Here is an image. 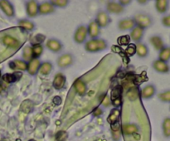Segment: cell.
<instances>
[{"mask_svg": "<svg viewBox=\"0 0 170 141\" xmlns=\"http://www.w3.org/2000/svg\"><path fill=\"white\" fill-rule=\"evenodd\" d=\"M106 43L102 39H91L86 44V50L89 52H96L106 48Z\"/></svg>", "mask_w": 170, "mask_h": 141, "instance_id": "cell-1", "label": "cell"}, {"mask_svg": "<svg viewBox=\"0 0 170 141\" xmlns=\"http://www.w3.org/2000/svg\"><path fill=\"white\" fill-rule=\"evenodd\" d=\"M121 94H122V87L120 86H116L111 91L110 100L114 106L118 107L121 105Z\"/></svg>", "mask_w": 170, "mask_h": 141, "instance_id": "cell-2", "label": "cell"}, {"mask_svg": "<svg viewBox=\"0 0 170 141\" xmlns=\"http://www.w3.org/2000/svg\"><path fill=\"white\" fill-rule=\"evenodd\" d=\"M134 21H135V24L138 25L137 27H139V28H141L143 29L147 28L151 24V19H150L149 16L145 14L136 15Z\"/></svg>", "mask_w": 170, "mask_h": 141, "instance_id": "cell-3", "label": "cell"}, {"mask_svg": "<svg viewBox=\"0 0 170 141\" xmlns=\"http://www.w3.org/2000/svg\"><path fill=\"white\" fill-rule=\"evenodd\" d=\"M87 33H88L87 28H86L85 26L79 27L76 29L75 35H74V39H75L76 43H84L85 40L87 39Z\"/></svg>", "mask_w": 170, "mask_h": 141, "instance_id": "cell-4", "label": "cell"}, {"mask_svg": "<svg viewBox=\"0 0 170 141\" xmlns=\"http://www.w3.org/2000/svg\"><path fill=\"white\" fill-rule=\"evenodd\" d=\"M65 84H66V76L62 74V73H57L56 74L52 85L53 87L56 90H61L63 89L65 87Z\"/></svg>", "mask_w": 170, "mask_h": 141, "instance_id": "cell-5", "label": "cell"}, {"mask_svg": "<svg viewBox=\"0 0 170 141\" xmlns=\"http://www.w3.org/2000/svg\"><path fill=\"white\" fill-rule=\"evenodd\" d=\"M27 13L29 17H36L38 13V4L36 1H29L26 3Z\"/></svg>", "mask_w": 170, "mask_h": 141, "instance_id": "cell-6", "label": "cell"}, {"mask_svg": "<svg viewBox=\"0 0 170 141\" xmlns=\"http://www.w3.org/2000/svg\"><path fill=\"white\" fill-rule=\"evenodd\" d=\"M41 66V62L38 59H36V58H32V60L29 61L28 63V72L30 75H35L37 74V72L39 71V68H40Z\"/></svg>", "mask_w": 170, "mask_h": 141, "instance_id": "cell-7", "label": "cell"}, {"mask_svg": "<svg viewBox=\"0 0 170 141\" xmlns=\"http://www.w3.org/2000/svg\"><path fill=\"white\" fill-rule=\"evenodd\" d=\"M110 22V18L109 16L107 15L106 13L105 12H100L97 16H96V21L95 23H97V25L101 28H105L108 25V23Z\"/></svg>", "mask_w": 170, "mask_h": 141, "instance_id": "cell-8", "label": "cell"}, {"mask_svg": "<svg viewBox=\"0 0 170 141\" xmlns=\"http://www.w3.org/2000/svg\"><path fill=\"white\" fill-rule=\"evenodd\" d=\"M0 8L2 9L3 13H5L7 16L9 17H12L14 14V10H13V7L12 6V4L8 1L3 0L0 1Z\"/></svg>", "mask_w": 170, "mask_h": 141, "instance_id": "cell-9", "label": "cell"}, {"mask_svg": "<svg viewBox=\"0 0 170 141\" xmlns=\"http://www.w3.org/2000/svg\"><path fill=\"white\" fill-rule=\"evenodd\" d=\"M72 63V56L70 54H64L61 56L57 60V65L61 68L70 66Z\"/></svg>", "mask_w": 170, "mask_h": 141, "instance_id": "cell-10", "label": "cell"}, {"mask_svg": "<svg viewBox=\"0 0 170 141\" xmlns=\"http://www.w3.org/2000/svg\"><path fill=\"white\" fill-rule=\"evenodd\" d=\"M46 46L50 51H52L54 52H60L61 48H62L61 43L59 41L56 40V39H49L46 42Z\"/></svg>", "mask_w": 170, "mask_h": 141, "instance_id": "cell-11", "label": "cell"}, {"mask_svg": "<svg viewBox=\"0 0 170 141\" xmlns=\"http://www.w3.org/2000/svg\"><path fill=\"white\" fill-rule=\"evenodd\" d=\"M10 68L13 70H19V71H25L28 68V63L25 61L14 60L9 63Z\"/></svg>", "mask_w": 170, "mask_h": 141, "instance_id": "cell-12", "label": "cell"}, {"mask_svg": "<svg viewBox=\"0 0 170 141\" xmlns=\"http://www.w3.org/2000/svg\"><path fill=\"white\" fill-rule=\"evenodd\" d=\"M119 28L120 30H130L133 29L135 26V23L134 19L131 18H127V19H123L119 23Z\"/></svg>", "mask_w": 170, "mask_h": 141, "instance_id": "cell-13", "label": "cell"}, {"mask_svg": "<svg viewBox=\"0 0 170 141\" xmlns=\"http://www.w3.org/2000/svg\"><path fill=\"white\" fill-rule=\"evenodd\" d=\"M74 89L78 93V95H84L87 92V86L82 80L77 79L74 82Z\"/></svg>", "mask_w": 170, "mask_h": 141, "instance_id": "cell-14", "label": "cell"}, {"mask_svg": "<svg viewBox=\"0 0 170 141\" xmlns=\"http://www.w3.org/2000/svg\"><path fill=\"white\" fill-rule=\"evenodd\" d=\"M53 11H54V7L52 5L51 3L45 2V3H41L40 5L38 6V13L40 14H48Z\"/></svg>", "mask_w": 170, "mask_h": 141, "instance_id": "cell-15", "label": "cell"}, {"mask_svg": "<svg viewBox=\"0 0 170 141\" xmlns=\"http://www.w3.org/2000/svg\"><path fill=\"white\" fill-rule=\"evenodd\" d=\"M107 10L111 13H120L124 11V7L120 3L110 2L107 4Z\"/></svg>", "mask_w": 170, "mask_h": 141, "instance_id": "cell-16", "label": "cell"}, {"mask_svg": "<svg viewBox=\"0 0 170 141\" xmlns=\"http://www.w3.org/2000/svg\"><path fill=\"white\" fill-rule=\"evenodd\" d=\"M87 31H88V34L90 37L92 39H95V38H97L100 33V28L95 22H92L90 23Z\"/></svg>", "mask_w": 170, "mask_h": 141, "instance_id": "cell-17", "label": "cell"}, {"mask_svg": "<svg viewBox=\"0 0 170 141\" xmlns=\"http://www.w3.org/2000/svg\"><path fill=\"white\" fill-rule=\"evenodd\" d=\"M3 42L6 46H8L9 47H11V48L16 49L20 45L19 41L16 39L15 38H13L11 36H6V37H4L3 39Z\"/></svg>", "mask_w": 170, "mask_h": 141, "instance_id": "cell-18", "label": "cell"}, {"mask_svg": "<svg viewBox=\"0 0 170 141\" xmlns=\"http://www.w3.org/2000/svg\"><path fill=\"white\" fill-rule=\"evenodd\" d=\"M120 110L117 108L111 109L110 115L107 118V121L110 123V124H115L116 122L119 121V118H120Z\"/></svg>", "mask_w": 170, "mask_h": 141, "instance_id": "cell-19", "label": "cell"}, {"mask_svg": "<svg viewBox=\"0 0 170 141\" xmlns=\"http://www.w3.org/2000/svg\"><path fill=\"white\" fill-rule=\"evenodd\" d=\"M143 34H144V29L139 28V27H135L131 31V34H130L131 38H130L135 42H138L141 39Z\"/></svg>", "mask_w": 170, "mask_h": 141, "instance_id": "cell-20", "label": "cell"}, {"mask_svg": "<svg viewBox=\"0 0 170 141\" xmlns=\"http://www.w3.org/2000/svg\"><path fill=\"white\" fill-rule=\"evenodd\" d=\"M21 76H22L21 72H15L13 74L8 73V74L3 76V80L6 82H8V83H13V82H15L17 80H19Z\"/></svg>", "mask_w": 170, "mask_h": 141, "instance_id": "cell-21", "label": "cell"}, {"mask_svg": "<svg viewBox=\"0 0 170 141\" xmlns=\"http://www.w3.org/2000/svg\"><path fill=\"white\" fill-rule=\"evenodd\" d=\"M153 68L159 72H168L169 70V67L164 61L160 60H157L153 62Z\"/></svg>", "mask_w": 170, "mask_h": 141, "instance_id": "cell-22", "label": "cell"}, {"mask_svg": "<svg viewBox=\"0 0 170 141\" xmlns=\"http://www.w3.org/2000/svg\"><path fill=\"white\" fill-rule=\"evenodd\" d=\"M154 93H155L154 87L153 86H151V85H149V86H146L144 89L142 90V97L144 98V99H148V98L153 96L154 95Z\"/></svg>", "mask_w": 170, "mask_h": 141, "instance_id": "cell-23", "label": "cell"}, {"mask_svg": "<svg viewBox=\"0 0 170 141\" xmlns=\"http://www.w3.org/2000/svg\"><path fill=\"white\" fill-rule=\"evenodd\" d=\"M150 43H152L153 47L158 51H161L162 49L164 48V43L159 37H157V36L152 37L150 38Z\"/></svg>", "mask_w": 170, "mask_h": 141, "instance_id": "cell-24", "label": "cell"}, {"mask_svg": "<svg viewBox=\"0 0 170 141\" xmlns=\"http://www.w3.org/2000/svg\"><path fill=\"white\" fill-rule=\"evenodd\" d=\"M122 130L123 132L127 135H134L135 133L138 132V127L136 126L135 124H124L122 126Z\"/></svg>", "mask_w": 170, "mask_h": 141, "instance_id": "cell-25", "label": "cell"}, {"mask_svg": "<svg viewBox=\"0 0 170 141\" xmlns=\"http://www.w3.org/2000/svg\"><path fill=\"white\" fill-rule=\"evenodd\" d=\"M136 53L139 58H144L148 54L147 46L142 43H138L136 45Z\"/></svg>", "mask_w": 170, "mask_h": 141, "instance_id": "cell-26", "label": "cell"}, {"mask_svg": "<svg viewBox=\"0 0 170 141\" xmlns=\"http://www.w3.org/2000/svg\"><path fill=\"white\" fill-rule=\"evenodd\" d=\"M32 58L38 59L40 57L42 52H43V47L41 44H36V45H32Z\"/></svg>", "mask_w": 170, "mask_h": 141, "instance_id": "cell-27", "label": "cell"}, {"mask_svg": "<svg viewBox=\"0 0 170 141\" xmlns=\"http://www.w3.org/2000/svg\"><path fill=\"white\" fill-rule=\"evenodd\" d=\"M52 69V64L50 62H44L40 66V68H39V72H40L42 75L46 76L49 74L51 71Z\"/></svg>", "mask_w": 170, "mask_h": 141, "instance_id": "cell-28", "label": "cell"}, {"mask_svg": "<svg viewBox=\"0 0 170 141\" xmlns=\"http://www.w3.org/2000/svg\"><path fill=\"white\" fill-rule=\"evenodd\" d=\"M170 58V47H165L160 51L159 53V60L162 61H167Z\"/></svg>", "mask_w": 170, "mask_h": 141, "instance_id": "cell-29", "label": "cell"}, {"mask_svg": "<svg viewBox=\"0 0 170 141\" xmlns=\"http://www.w3.org/2000/svg\"><path fill=\"white\" fill-rule=\"evenodd\" d=\"M156 9L159 13H164L167 10L168 2L165 0H158L156 1Z\"/></svg>", "mask_w": 170, "mask_h": 141, "instance_id": "cell-30", "label": "cell"}, {"mask_svg": "<svg viewBox=\"0 0 170 141\" xmlns=\"http://www.w3.org/2000/svg\"><path fill=\"white\" fill-rule=\"evenodd\" d=\"M18 25L20 28L27 31H32V29L34 28V24L28 20H21L18 23Z\"/></svg>", "mask_w": 170, "mask_h": 141, "instance_id": "cell-31", "label": "cell"}, {"mask_svg": "<svg viewBox=\"0 0 170 141\" xmlns=\"http://www.w3.org/2000/svg\"><path fill=\"white\" fill-rule=\"evenodd\" d=\"M23 58L25 61H30L32 59V47L29 46H25V48L23 49Z\"/></svg>", "mask_w": 170, "mask_h": 141, "instance_id": "cell-32", "label": "cell"}, {"mask_svg": "<svg viewBox=\"0 0 170 141\" xmlns=\"http://www.w3.org/2000/svg\"><path fill=\"white\" fill-rule=\"evenodd\" d=\"M130 38L129 35L121 36L117 39V43L120 46H129L130 45Z\"/></svg>", "mask_w": 170, "mask_h": 141, "instance_id": "cell-33", "label": "cell"}, {"mask_svg": "<svg viewBox=\"0 0 170 141\" xmlns=\"http://www.w3.org/2000/svg\"><path fill=\"white\" fill-rule=\"evenodd\" d=\"M164 134L166 137H170V118H166L163 124Z\"/></svg>", "mask_w": 170, "mask_h": 141, "instance_id": "cell-34", "label": "cell"}, {"mask_svg": "<svg viewBox=\"0 0 170 141\" xmlns=\"http://www.w3.org/2000/svg\"><path fill=\"white\" fill-rule=\"evenodd\" d=\"M124 53L127 57H131L136 53V45L135 44H130L128 47L124 50Z\"/></svg>", "mask_w": 170, "mask_h": 141, "instance_id": "cell-35", "label": "cell"}, {"mask_svg": "<svg viewBox=\"0 0 170 141\" xmlns=\"http://www.w3.org/2000/svg\"><path fill=\"white\" fill-rule=\"evenodd\" d=\"M32 109V103L30 101H25L22 104V110L23 112L29 113Z\"/></svg>", "mask_w": 170, "mask_h": 141, "instance_id": "cell-36", "label": "cell"}, {"mask_svg": "<svg viewBox=\"0 0 170 141\" xmlns=\"http://www.w3.org/2000/svg\"><path fill=\"white\" fill-rule=\"evenodd\" d=\"M46 37L42 34H38L33 37V39H32L31 42L32 43V45H36V44H41L42 43H43L44 40H45Z\"/></svg>", "mask_w": 170, "mask_h": 141, "instance_id": "cell-37", "label": "cell"}, {"mask_svg": "<svg viewBox=\"0 0 170 141\" xmlns=\"http://www.w3.org/2000/svg\"><path fill=\"white\" fill-rule=\"evenodd\" d=\"M67 139V133L64 130L58 131L56 135V140L57 141H66Z\"/></svg>", "mask_w": 170, "mask_h": 141, "instance_id": "cell-38", "label": "cell"}, {"mask_svg": "<svg viewBox=\"0 0 170 141\" xmlns=\"http://www.w3.org/2000/svg\"><path fill=\"white\" fill-rule=\"evenodd\" d=\"M67 3H68L67 0H52V1H51L52 5L57 6V7H61V8L67 5Z\"/></svg>", "mask_w": 170, "mask_h": 141, "instance_id": "cell-39", "label": "cell"}, {"mask_svg": "<svg viewBox=\"0 0 170 141\" xmlns=\"http://www.w3.org/2000/svg\"><path fill=\"white\" fill-rule=\"evenodd\" d=\"M159 98L163 101H170V91L159 94Z\"/></svg>", "mask_w": 170, "mask_h": 141, "instance_id": "cell-40", "label": "cell"}, {"mask_svg": "<svg viewBox=\"0 0 170 141\" xmlns=\"http://www.w3.org/2000/svg\"><path fill=\"white\" fill-rule=\"evenodd\" d=\"M112 51L114 52H115V53H118V54L121 55L122 57H124V55L123 54H124V51L123 50V49L121 48V47H120L118 45H117V46H113Z\"/></svg>", "mask_w": 170, "mask_h": 141, "instance_id": "cell-41", "label": "cell"}, {"mask_svg": "<svg viewBox=\"0 0 170 141\" xmlns=\"http://www.w3.org/2000/svg\"><path fill=\"white\" fill-rule=\"evenodd\" d=\"M162 22H163L164 26L170 27V16H167V17H164Z\"/></svg>", "mask_w": 170, "mask_h": 141, "instance_id": "cell-42", "label": "cell"}, {"mask_svg": "<svg viewBox=\"0 0 170 141\" xmlns=\"http://www.w3.org/2000/svg\"><path fill=\"white\" fill-rule=\"evenodd\" d=\"M52 102L53 104H55L56 106H59L61 104V99L60 96H55V97L53 98V100H52Z\"/></svg>", "mask_w": 170, "mask_h": 141, "instance_id": "cell-43", "label": "cell"}, {"mask_svg": "<svg viewBox=\"0 0 170 141\" xmlns=\"http://www.w3.org/2000/svg\"><path fill=\"white\" fill-rule=\"evenodd\" d=\"M102 104L104 105L105 106H109V105L110 104V101L109 97H107V96H105V99L104 101H102Z\"/></svg>", "mask_w": 170, "mask_h": 141, "instance_id": "cell-44", "label": "cell"}, {"mask_svg": "<svg viewBox=\"0 0 170 141\" xmlns=\"http://www.w3.org/2000/svg\"><path fill=\"white\" fill-rule=\"evenodd\" d=\"M101 114H102V111H101V109L100 108H96V109H95V110H93V115L95 116H99Z\"/></svg>", "mask_w": 170, "mask_h": 141, "instance_id": "cell-45", "label": "cell"}, {"mask_svg": "<svg viewBox=\"0 0 170 141\" xmlns=\"http://www.w3.org/2000/svg\"><path fill=\"white\" fill-rule=\"evenodd\" d=\"M111 129L113 131H119V121L116 122L115 124H111Z\"/></svg>", "mask_w": 170, "mask_h": 141, "instance_id": "cell-46", "label": "cell"}, {"mask_svg": "<svg viewBox=\"0 0 170 141\" xmlns=\"http://www.w3.org/2000/svg\"><path fill=\"white\" fill-rule=\"evenodd\" d=\"M131 3V1L130 0H125V1H124V0H121L120 2V3L121 5H127V4H129V3Z\"/></svg>", "mask_w": 170, "mask_h": 141, "instance_id": "cell-47", "label": "cell"}, {"mask_svg": "<svg viewBox=\"0 0 170 141\" xmlns=\"http://www.w3.org/2000/svg\"><path fill=\"white\" fill-rule=\"evenodd\" d=\"M132 135L135 140H139V139H140V135H139V134H137V133H135V134Z\"/></svg>", "mask_w": 170, "mask_h": 141, "instance_id": "cell-48", "label": "cell"}, {"mask_svg": "<svg viewBox=\"0 0 170 141\" xmlns=\"http://www.w3.org/2000/svg\"><path fill=\"white\" fill-rule=\"evenodd\" d=\"M139 3H146V1H139Z\"/></svg>", "mask_w": 170, "mask_h": 141, "instance_id": "cell-49", "label": "cell"}, {"mask_svg": "<svg viewBox=\"0 0 170 141\" xmlns=\"http://www.w3.org/2000/svg\"><path fill=\"white\" fill-rule=\"evenodd\" d=\"M2 90H3V89H2V87H1V86H0V92L2 91Z\"/></svg>", "mask_w": 170, "mask_h": 141, "instance_id": "cell-50", "label": "cell"}, {"mask_svg": "<svg viewBox=\"0 0 170 141\" xmlns=\"http://www.w3.org/2000/svg\"><path fill=\"white\" fill-rule=\"evenodd\" d=\"M28 141H36L35 139H30V140H28Z\"/></svg>", "mask_w": 170, "mask_h": 141, "instance_id": "cell-51", "label": "cell"}, {"mask_svg": "<svg viewBox=\"0 0 170 141\" xmlns=\"http://www.w3.org/2000/svg\"><path fill=\"white\" fill-rule=\"evenodd\" d=\"M1 141H8L7 139H3V140H1Z\"/></svg>", "mask_w": 170, "mask_h": 141, "instance_id": "cell-52", "label": "cell"}, {"mask_svg": "<svg viewBox=\"0 0 170 141\" xmlns=\"http://www.w3.org/2000/svg\"><path fill=\"white\" fill-rule=\"evenodd\" d=\"M0 77H1V72H0Z\"/></svg>", "mask_w": 170, "mask_h": 141, "instance_id": "cell-53", "label": "cell"}]
</instances>
